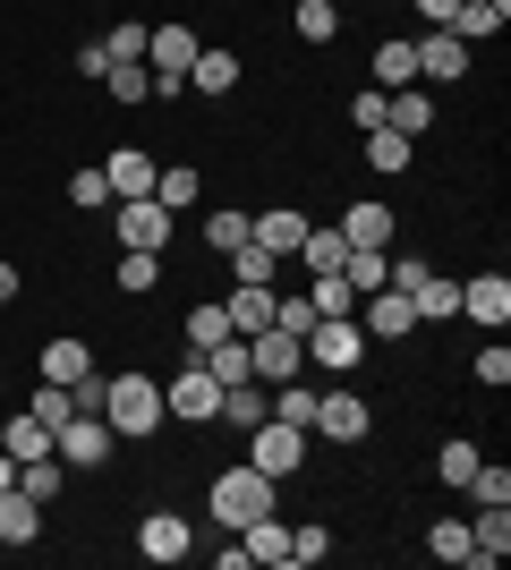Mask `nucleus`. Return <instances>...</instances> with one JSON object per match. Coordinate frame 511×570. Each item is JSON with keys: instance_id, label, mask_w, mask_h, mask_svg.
<instances>
[{"instance_id": "dca6fc26", "label": "nucleus", "mask_w": 511, "mask_h": 570, "mask_svg": "<svg viewBox=\"0 0 511 570\" xmlns=\"http://www.w3.org/2000/svg\"><path fill=\"white\" fill-rule=\"evenodd\" d=\"M265 417H273V392H265V383H256V375H239V383H222V417H214V426H265Z\"/></svg>"}, {"instance_id": "603ef678", "label": "nucleus", "mask_w": 511, "mask_h": 570, "mask_svg": "<svg viewBox=\"0 0 511 570\" xmlns=\"http://www.w3.org/2000/svg\"><path fill=\"white\" fill-rule=\"evenodd\" d=\"M417 18H426V26H452V18H461V0H417Z\"/></svg>"}, {"instance_id": "6e6552de", "label": "nucleus", "mask_w": 511, "mask_h": 570, "mask_svg": "<svg viewBox=\"0 0 511 570\" xmlns=\"http://www.w3.org/2000/svg\"><path fill=\"white\" fill-rule=\"evenodd\" d=\"M111 222H120V247H146V256H163L170 247V205H154V196H120V205H111Z\"/></svg>"}, {"instance_id": "f257e3e1", "label": "nucleus", "mask_w": 511, "mask_h": 570, "mask_svg": "<svg viewBox=\"0 0 511 570\" xmlns=\"http://www.w3.org/2000/svg\"><path fill=\"white\" fill-rule=\"evenodd\" d=\"M102 426L120 434V443L154 434V426H163V383H154V375H111V383H102Z\"/></svg>"}, {"instance_id": "0eeeda50", "label": "nucleus", "mask_w": 511, "mask_h": 570, "mask_svg": "<svg viewBox=\"0 0 511 570\" xmlns=\"http://www.w3.org/2000/svg\"><path fill=\"white\" fill-rule=\"evenodd\" d=\"M247 375L265 383H291V375H307V341H291L282 324H265V333H247Z\"/></svg>"}, {"instance_id": "e433bc0d", "label": "nucleus", "mask_w": 511, "mask_h": 570, "mask_svg": "<svg viewBox=\"0 0 511 570\" xmlns=\"http://www.w3.org/2000/svg\"><path fill=\"white\" fill-rule=\"evenodd\" d=\"M102 86H111V102H154V69H146V60H120V69H102Z\"/></svg>"}, {"instance_id": "412c9836", "label": "nucleus", "mask_w": 511, "mask_h": 570, "mask_svg": "<svg viewBox=\"0 0 511 570\" xmlns=\"http://www.w3.org/2000/svg\"><path fill=\"white\" fill-rule=\"evenodd\" d=\"M511 26V0H461V18H452V35H461L469 51L487 43V35H503Z\"/></svg>"}, {"instance_id": "5fc2aeb1", "label": "nucleus", "mask_w": 511, "mask_h": 570, "mask_svg": "<svg viewBox=\"0 0 511 570\" xmlns=\"http://www.w3.org/2000/svg\"><path fill=\"white\" fill-rule=\"evenodd\" d=\"M9 485H18V460H9V452H0V494H9Z\"/></svg>"}, {"instance_id": "a878e982", "label": "nucleus", "mask_w": 511, "mask_h": 570, "mask_svg": "<svg viewBox=\"0 0 511 570\" xmlns=\"http://www.w3.org/2000/svg\"><path fill=\"white\" fill-rule=\"evenodd\" d=\"M0 452H9V460H43L51 452V426L18 409V417H0Z\"/></svg>"}, {"instance_id": "864d4df0", "label": "nucleus", "mask_w": 511, "mask_h": 570, "mask_svg": "<svg viewBox=\"0 0 511 570\" xmlns=\"http://www.w3.org/2000/svg\"><path fill=\"white\" fill-rule=\"evenodd\" d=\"M9 298H18V264L0 256V307H9Z\"/></svg>"}, {"instance_id": "b1692460", "label": "nucleus", "mask_w": 511, "mask_h": 570, "mask_svg": "<svg viewBox=\"0 0 511 570\" xmlns=\"http://www.w3.org/2000/svg\"><path fill=\"white\" fill-rule=\"evenodd\" d=\"M222 315H230V333H265V324H273V289L239 282L230 298H222Z\"/></svg>"}, {"instance_id": "9d476101", "label": "nucleus", "mask_w": 511, "mask_h": 570, "mask_svg": "<svg viewBox=\"0 0 511 570\" xmlns=\"http://www.w3.org/2000/svg\"><path fill=\"white\" fill-rule=\"evenodd\" d=\"M452 77H469V43L452 26H426V43H417V86H452Z\"/></svg>"}, {"instance_id": "7ed1b4c3", "label": "nucleus", "mask_w": 511, "mask_h": 570, "mask_svg": "<svg viewBox=\"0 0 511 570\" xmlns=\"http://www.w3.org/2000/svg\"><path fill=\"white\" fill-rule=\"evenodd\" d=\"M366 357V324L358 315H316L307 324V366H324V375H358Z\"/></svg>"}, {"instance_id": "ddd939ff", "label": "nucleus", "mask_w": 511, "mask_h": 570, "mask_svg": "<svg viewBox=\"0 0 511 570\" xmlns=\"http://www.w3.org/2000/svg\"><path fill=\"white\" fill-rule=\"evenodd\" d=\"M461 315H469V324H487V333H503V324H511V282H503V273H469V282H461Z\"/></svg>"}, {"instance_id": "aec40b11", "label": "nucleus", "mask_w": 511, "mask_h": 570, "mask_svg": "<svg viewBox=\"0 0 511 570\" xmlns=\"http://www.w3.org/2000/svg\"><path fill=\"white\" fill-rule=\"evenodd\" d=\"M18 494H26V502H60V494H69V460H60V452L18 460Z\"/></svg>"}, {"instance_id": "9b49d317", "label": "nucleus", "mask_w": 511, "mask_h": 570, "mask_svg": "<svg viewBox=\"0 0 511 570\" xmlns=\"http://www.w3.org/2000/svg\"><path fill=\"white\" fill-rule=\"evenodd\" d=\"M358 324H366V341H401V333H417V307H410V289H366V298H358Z\"/></svg>"}, {"instance_id": "39448f33", "label": "nucleus", "mask_w": 511, "mask_h": 570, "mask_svg": "<svg viewBox=\"0 0 511 570\" xmlns=\"http://www.w3.org/2000/svg\"><path fill=\"white\" fill-rule=\"evenodd\" d=\"M163 417H179V426H214V417H222V383L205 375L196 357L163 383Z\"/></svg>"}, {"instance_id": "8fccbe9b", "label": "nucleus", "mask_w": 511, "mask_h": 570, "mask_svg": "<svg viewBox=\"0 0 511 570\" xmlns=\"http://www.w3.org/2000/svg\"><path fill=\"white\" fill-rule=\"evenodd\" d=\"M478 383H487V392H503V383H511V350H503V341L478 350Z\"/></svg>"}, {"instance_id": "72a5a7b5", "label": "nucleus", "mask_w": 511, "mask_h": 570, "mask_svg": "<svg viewBox=\"0 0 511 570\" xmlns=\"http://www.w3.org/2000/svg\"><path fill=\"white\" fill-rule=\"evenodd\" d=\"M26 417H43V426L60 434V426H69V417H77V401H69V383H35V392H26Z\"/></svg>"}, {"instance_id": "79ce46f5", "label": "nucleus", "mask_w": 511, "mask_h": 570, "mask_svg": "<svg viewBox=\"0 0 511 570\" xmlns=\"http://www.w3.org/2000/svg\"><path fill=\"white\" fill-rule=\"evenodd\" d=\"M478 460H487V452H478L469 434H452V443L435 452V476H443V485H469V469H478Z\"/></svg>"}, {"instance_id": "5701e85b", "label": "nucleus", "mask_w": 511, "mask_h": 570, "mask_svg": "<svg viewBox=\"0 0 511 570\" xmlns=\"http://www.w3.org/2000/svg\"><path fill=\"white\" fill-rule=\"evenodd\" d=\"M410 154H417V145L401 137V128H366V170H375V179H401Z\"/></svg>"}, {"instance_id": "2eb2a0df", "label": "nucleus", "mask_w": 511, "mask_h": 570, "mask_svg": "<svg viewBox=\"0 0 511 570\" xmlns=\"http://www.w3.org/2000/svg\"><path fill=\"white\" fill-rule=\"evenodd\" d=\"M503 553H511V502H487V511L469 520V562H478V570H494Z\"/></svg>"}, {"instance_id": "4be33fe9", "label": "nucleus", "mask_w": 511, "mask_h": 570, "mask_svg": "<svg viewBox=\"0 0 511 570\" xmlns=\"http://www.w3.org/2000/svg\"><path fill=\"white\" fill-rule=\"evenodd\" d=\"M43 537V502H26L18 485L0 494V546H35Z\"/></svg>"}, {"instance_id": "f3484780", "label": "nucleus", "mask_w": 511, "mask_h": 570, "mask_svg": "<svg viewBox=\"0 0 511 570\" xmlns=\"http://www.w3.org/2000/svg\"><path fill=\"white\" fill-rule=\"evenodd\" d=\"M410 307H417V324H452L461 315V273H417Z\"/></svg>"}, {"instance_id": "f704fd0d", "label": "nucleus", "mask_w": 511, "mask_h": 570, "mask_svg": "<svg viewBox=\"0 0 511 570\" xmlns=\"http://www.w3.org/2000/svg\"><path fill=\"white\" fill-rule=\"evenodd\" d=\"M291 26H298V43H333V35H341V9H333V0H298Z\"/></svg>"}, {"instance_id": "c9c22d12", "label": "nucleus", "mask_w": 511, "mask_h": 570, "mask_svg": "<svg viewBox=\"0 0 511 570\" xmlns=\"http://www.w3.org/2000/svg\"><path fill=\"white\" fill-rule=\"evenodd\" d=\"M196 196H205V179H196L188 163H170V170H154V205H170V214H179V205H196Z\"/></svg>"}, {"instance_id": "7c9ffc66", "label": "nucleus", "mask_w": 511, "mask_h": 570, "mask_svg": "<svg viewBox=\"0 0 511 570\" xmlns=\"http://www.w3.org/2000/svg\"><path fill=\"white\" fill-rule=\"evenodd\" d=\"M230 273H239V282H256V289H273L291 264L273 256V247H256V238H239V247H230Z\"/></svg>"}, {"instance_id": "de8ad7c7", "label": "nucleus", "mask_w": 511, "mask_h": 570, "mask_svg": "<svg viewBox=\"0 0 511 570\" xmlns=\"http://www.w3.org/2000/svg\"><path fill=\"white\" fill-rule=\"evenodd\" d=\"M222 333H230V315H222V307H188V350H214Z\"/></svg>"}, {"instance_id": "393cba45", "label": "nucleus", "mask_w": 511, "mask_h": 570, "mask_svg": "<svg viewBox=\"0 0 511 570\" xmlns=\"http://www.w3.org/2000/svg\"><path fill=\"white\" fill-rule=\"evenodd\" d=\"M239 546H247V562H282V570H291V528L273 520V511L239 528Z\"/></svg>"}, {"instance_id": "c756f323", "label": "nucleus", "mask_w": 511, "mask_h": 570, "mask_svg": "<svg viewBox=\"0 0 511 570\" xmlns=\"http://www.w3.org/2000/svg\"><path fill=\"white\" fill-rule=\"evenodd\" d=\"M188 357H196L214 383H239V375H247V333H222L214 350H188Z\"/></svg>"}, {"instance_id": "20e7f679", "label": "nucleus", "mask_w": 511, "mask_h": 570, "mask_svg": "<svg viewBox=\"0 0 511 570\" xmlns=\"http://www.w3.org/2000/svg\"><path fill=\"white\" fill-rule=\"evenodd\" d=\"M247 469H265L273 485H282V476H298V469H307V426H282V417L247 426Z\"/></svg>"}, {"instance_id": "473e14b6", "label": "nucleus", "mask_w": 511, "mask_h": 570, "mask_svg": "<svg viewBox=\"0 0 511 570\" xmlns=\"http://www.w3.org/2000/svg\"><path fill=\"white\" fill-rule=\"evenodd\" d=\"M341 256H350V238H341V230H307V238H298V273H341Z\"/></svg>"}, {"instance_id": "4c0bfd02", "label": "nucleus", "mask_w": 511, "mask_h": 570, "mask_svg": "<svg viewBox=\"0 0 511 570\" xmlns=\"http://www.w3.org/2000/svg\"><path fill=\"white\" fill-rule=\"evenodd\" d=\"M247 222H256V214H239V205H214V214H205V247H214V256H230V247L247 238Z\"/></svg>"}, {"instance_id": "4468645a", "label": "nucleus", "mask_w": 511, "mask_h": 570, "mask_svg": "<svg viewBox=\"0 0 511 570\" xmlns=\"http://www.w3.org/2000/svg\"><path fill=\"white\" fill-rule=\"evenodd\" d=\"M307 230H316V222L298 214V205H265V214L247 222V238H256V247H273V256H282V264L298 256V238H307Z\"/></svg>"}, {"instance_id": "f8f14e48", "label": "nucleus", "mask_w": 511, "mask_h": 570, "mask_svg": "<svg viewBox=\"0 0 511 570\" xmlns=\"http://www.w3.org/2000/svg\"><path fill=\"white\" fill-rule=\"evenodd\" d=\"M137 553H146V562H188V553H196V528L179 520V511H146V528H137Z\"/></svg>"}, {"instance_id": "c03bdc74", "label": "nucleus", "mask_w": 511, "mask_h": 570, "mask_svg": "<svg viewBox=\"0 0 511 570\" xmlns=\"http://www.w3.org/2000/svg\"><path fill=\"white\" fill-rule=\"evenodd\" d=\"M426 553L435 562H469V520H435L426 528Z\"/></svg>"}, {"instance_id": "a19ab883", "label": "nucleus", "mask_w": 511, "mask_h": 570, "mask_svg": "<svg viewBox=\"0 0 511 570\" xmlns=\"http://www.w3.org/2000/svg\"><path fill=\"white\" fill-rule=\"evenodd\" d=\"M111 282H120V289H137V298H146V289L163 282V256H146V247H120V273H111Z\"/></svg>"}, {"instance_id": "ea45409f", "label": "nucleus", "mask_w": 511, "mask_h": 570, "mask_svg": "<svg viewBox=\"0 0 511 570\" xmlns=\"http://www.w3.org/2000/svg\"><path fill=\"white\" fill-rule=\"evenodd\" d=\"M273 417H282V426H316V392H307V383H273Z\"/></svg>"}, {"instance_id": "58836bf2", "label": "nucleus", "mask_w": 511, "mask_h": 570, "mask_svg": "<svg viewBox=\"0 0 511 570\" xmlns=\"http://www.w3.org/2000/svg\"><path fill=\"white\" fill-rule=\"evenodd\" d=\"M307 298H316V315H358V289L341 273H307Z\"/></svg>"}, {"instance_id": "bb28decb", "label": "nucleus", "mask_w": 511, "mask_h": 570, "mask_svg": "<svg viewBox=\"0 0 511 570\" xmlns=\"http://www.w3.org/2000/svg\"><path fill=\"white\" fill-rule=\"evenodd\" d=\"M86 375H95L86 341H43V383H86Z\"/></svg>"}, {"instance_id": "f03ea898", "label": "nucleus", "mask_w": 511, "mask_h": 570, "mask_svg": "<svg viewBox=\"0 0 511 570\" xmlns=\"http://www.w3.org/2000/svg\"><path fill=\"white\" fill-rule=\"evenodd\" d=\"M265 511H273V476H265V469H247V460H239V469L214 476V528H230V537H239V528L265 520Z\"/></svg>"}, {"instance_id": "a211bd4d", "label": "nucleus", "mask_w": 511, "mask_h": 570, "mask_svg": "<svg viewBox=\"0 0 511 570\" xmlns=\"http://www.w3.org/2000/svg\"><path fill=\"white\" fill-rule=\"evenodd\" d=\"M384 128H401V137H426V128H435V95H426V86H401V95L384 102Z\"/></svg>"}, {"instance_id": "2f4dec72", "label": "nucleus", "mask_w": 511, "mask_h": 570, "mask_svg": "<svg viewBox=\"0 0 511 570\" xmlns=\"http://www.w3.org/2000/svg\"><path fill=\"white\" fill-rule=\"evenodd\" d=\"M375 86H384V95L417 86V43H375Z\"/></svg>"}, {"instance_id": "6ab92c4d", "label": "nucleus", "mask_w": 511, "mask_h": 570, "mask_svg": "<svg viewBox=\"0 0 511 570\" xmlns=\"http://www.w3.org/2000/svg\"><path fill=\"white\" fill-rule=\"evenodd\" d=\"M102 179H111V205H120V196H154V154H137V145H120V154L102 163Z\"/></svg>"}, {"instance_id": "1a4fd4ad", "label": "nucleus", "mask_w": 511, "mask_h": 570, "mask_svg": "<svg viewBox=\"0 0 511 570\" xmlns=\"http://www.w3.org/2000/svg\"><path fill=\"white\" fill-rule=\"evenodd\" d=\"M366 426H375V409H366L358 392H324L307 434H324V443H366Z\"/></svg>"}, {"instance_id": "423d86ee", "label": "nucleus", "mask_w": 511, "mask_h": 570, "mask_svg": "<svg viewBox=\"0 0 511 570\" xmlns=\"http://www.w3.org/2000/svg\"><path fill=\"white\" fill-rule=\"evenodd\" d=\"M51 452H60V460H69V476H86V469H102V460H111V452H120V434H111V426H102V417H95V409H77V417H69V426H60V434H51Z\"/></svg>"}, {"instance_id": "49530a36", "label": "nucleus", "mask_w": 511, "mask_h": 570, "mask_svg": "<svg viewBox=\"0 0 511 570\" xmlns=\"http://www.w3.org/2000/svg\"><path fill=\"white\" fill-rule=\"evenodd\" d=\"M469 502H478V511H487V502H511V469H487V460H478V469H469Z\"/></svg>"}, {"instance_id": "09e8293b", "label": "nucleus", "mask_w": 511, "mask_h": 570, "mask_svg": "<svg viewBox=\"0 0 511 570\" xmlns=\"http://www.w3.org/2000/svg\"><path fill=\"white\" fill-rule=\"evenodd\" d=\"M102 51H111V69H120V60H146V26H111Z\"/></svg>"}, {"instance_id": "c85d7f7f", "label": "nucleus", "mask_w": 511, "mask_h": 570, "mask_svg": "<svg viewBox=\"0 0 511 570\" xmlns=\"http://www.w3.org/2000/svg\"><path fill=\"white\" fill-rule=\"evenodd\" d=\"M188 86H196V95H230V86H239V51H196Z\"/></svg>"}, {"instance_id": "3c124183", "label": "nucleus", "mask_w": 511, "mask_h": 570, "mask_svg": "<svg viewBox=\"0 0 511 570\" xmlns=\"http://www.w3.org/2000/svg\"><path fill=\"white\" fill-rule=\"evenodd\" d=\"M384 86H358V102H350V119H358V137H366V128H384Z\"/></svg>"}, {"instance_id": "a18cd8bd", "label": "nucleus", "mask_w": 511, "mask_h": 570, "mask_svg": "<svg viewBox=\"0 0 511 570\" xmlns=\"http://www.w3.org/2000/svg\"><path fill=\"white\" fill-rule=\"evenodd\" d=\"M69 205H86V214H102V205H111V179H102V163H95V170H69Z\"/></svg>"}, {"instance_id": "cd10ccee", "label": "nucleus", "mask_w": 511, "mask_h": 570, "mask_svg": "<svg viewBox=\"0 0 511 570\" xmlns=\"http://www.w3.org/2000/svg\"><path fill=\"white\" fill-rule=\"evenodd\" d=\"M341 238H350V247H392V205H350V214H341Z\"/></svg>"}, {"instance_id": "37998d69", "label": "nucleus", "mask_w": 511, "mask_h": 570, "mask_svg": "<svg viewBox=\"0 0 511 570\" xmlns=\"http://www.w3.org/2000/svg\"><path fill=\"white\" fill-rule=\"evenodd\" d=\"M324 553H333V528H324V520H298L291 528V562L307 570V562H324Z\"/></svg>"}]
</instances>
